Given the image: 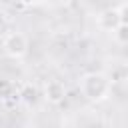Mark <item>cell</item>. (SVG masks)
Instances as JSON below:
<instances>
[{
  "label": "cell",
  "instance_id": "cell-1",
  "mask_svg": "<svg viewBox=\"0 0 128 128\" xmlns=\"http://www.w3.org/2000/svg\"><path fill=\"white\" fill-rule=\"evenodd\" d=\"M112 86H114L112 80L104 72H86L78 80V88H80L82 96L90 102H96V104L104 102L112 94Z\"/></svg>",
  "mask_w": 128,
  "mask_h": 128
},
{
  "label": "cell",
  "instance_id": "cell-2",
  "mask_svg": "<svg viewBox=\"0 0 128 128\" xmlns=\"http://www.w3.org/2000/svg\"><path fill=\"white\" fill-rule=\"evenodd\" d=\"M2 50L6 52V56H10L14 60H22L30 50V40L24 32L12 30L2 38Z\"/></svg>",
  "mask_w": 128,
  "mask_h": 128
},
{
  "label": "cell",
  "instance_id": "cell-3",
  "mask_svg": "<svg viewBox=\"0 0 128 128\" xmlns=\"http://www.w3.org/2000/svg\"><path fill=\"white\" fill-rule=\"evenodd\" d=\"M120 22H126V4H118L116 8H106L96 16V24L100 30L112 32Z\"/></svg>",
  "mask_w": 128,
  "mask_h": 128
},
{
  "label": "cell",
  "instance_id": "cell-4",
  "mask_svg": "<svg viewBox=\"0 0 128 128\" xmlns=\"http://www.w3.org/2000/svg\"><path fill=\"white\" fill-rule=\"evenodd\" d=\"M42 96H44V100L48 104H54V106L62 104L64 98H66V86H64V82L62 80H46Z\"/></svg>",
  "mask_w": 128,
  "mask_h": 128
},
{
  "label": "cell",
  "instance_id": "cell-5",
  "mask_svg": "<svg viewBox=\"0 0 128 128\" xmlns=\"http://www.w3.org/2000/svg\"><path fill=\"white\" fill-rule=\"evenodd\" d=\"M14 98H18V90H16L14 82L6 76H0V102L14 100Z\"/></svg>",
  "mask_w": 128,
  "mask_h": 128
},
{
  "label": "cell",
  "instance_id": "cell-6",
  "mask_svg": "<svg viewBox=\"0 0 128 128\" xmlns=\"http://www.w3.org/2000/svg\"><path fill=\"white\" fill-rule=\"evenodd\" d=\"M110 34H112V40H114L116 44L124 46V44L128 42V26H126V22H120Z\"/></svg>",
  "mask_w": 128,
  "mask_h": 128
},
{
  "label": "cell",
  "instance_id": "cell-7",
  "mask_svg": "<svg viewBox=\"0 0 128 128\" xmlns=\"http://www.w3.org/2000/svg\"><path fill=\"white\" fill-rule=\"evenodd\" d=\"M20 4H26V6H34V4H40L42 0H18Z\"/></svg>",
  "mask_w": 128,
  "mask_h": 128
}]
</instances>
